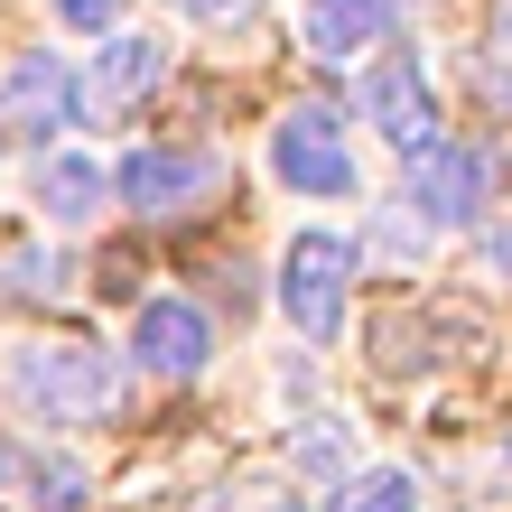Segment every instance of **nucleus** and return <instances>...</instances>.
I'll return each mask as SVG.
<instances>
[{
	"instance_id": "f257e3e1",
	"label": "nucleus",
	"mask_w": 512,
	"mask_h": 512,
	"mask_svg": "<svg viewBox=\"0 0 512 512\" xmlns=\"http://www.w3.org/2000/svg\"><path fill=\"white\" fill-rule=\"evenodd\" d=\"M10 401L38 419H103L122 410V373L94 345H19L10 354Z\"/></svg>"
},
{
	"instance_id": "20e7f679",
	"label": "nucleus",
	"mask_w": 512,
	"mask_h": 512,
	"mask_svg": "<svg viewBox=\"0 0 512 512\" xmlns=\"http://www.w3.org/2000/svg\"><path fill=\"white\" fill-rule=\"evenodd\" d=\"M112 196L131 215H187V205L215 196V149H131L112 168Z\"/></svg>"
},
{
	"instance_id": "7ed1b4c3",
	"label": "nucleus",
	"mask_w": 512,
	"mask_h": 512,
	"mask_svg": "<svg viewBox=\"0 0 512 512\" xmlns=\"http://www.w3.org/2000/svg\"><path fill=\"white\" fill-rule=\"evenodd\" d=\"M270 177L298 196H354V149H345V122L336 112H289L270 131Z\"/></svg>"
},
{
	"instance_id": "2eb2a0df",
	"label": "nucleus",
	"mask_w": 512,
	"mask_h": 512,
	"mask_svg": "<svg viewBox=\"0 0 512 512\" xmlns=\"http://www.w3.org/2000/svg\"><path fill=\"white\" fill-rule=\"evenodd\" d=\"M56 19H66V28H112L122 0H56Z\"/></svg>"
},
{
	"instance_id": "6e6552de",
	"label": "nucleus",
	"mask_w": 512,
	"mask_h": 512,
	"mask_svg": "<svg viewBox=\"0 0 512 512\" xmlns=\"http://www.w3.org/2000/svg\"><path fill=\"white\" fill-rule=\"evenodd\" d=\"M75 112V75H66V56H19L10 84H0V131H56Z\"/></svg>"
},
{
	"instance_id": "1a4fd4ad",
	"label": "nucleus",
	"mask_w": 512,
	"mask_h": 512,
	"mask_svg": "<svg viewBox=\"0 0 512 512\" xmlns=\"http://www.w3.org/2000/svg\"><path fill=\"white\" fill-rule=\"evenodd\" d=\"M391 28H401V0H308V47L326 56V66L382 47Z\"/></svg>"
},
{
	"instance_id": "39448f33",
	"label": "nucleus",
	"mask_w": 512,
	"mask_h": 512,
	"mask_svg": "<svg viewBox=\"0 0 512 512\" xmlns=\"http://www.w3.org/2000/svg\"><path fill=\"white\" fill-rule=\"evenodd\" d=\"M485 187H494L485 149H457V140H419L410 149V215L419 224H466L485 205Z\"/></svg>"
},
{
	"instance_id": "dca6fc26",
	"label": "nucleus",
	"mask_w": 512,
	"mask_h": 512,
	"mask_svg": "<svg viewBox=\"0 0 512 512\" xmlns=\"http://www.w3.org/2000/svg\"><path fill=\"white\" fill-rule=\"evenodd\" d=\"M494 47H512V0H503V10H494Z\"/></svg>"
},
{
	"instance_id": "0eeeda50",
	"label": "nucleus",
	"mask_w": 512,
	"mask_h": 512,
	"mask_svg": "<svg viewBox=\"0 0 512 512\" xmlns=\"http://www.w3.org/2000/svg\"><path fill=\"white\" fill-rule=\"evenodd\" d=\"M131 354L149 373L187 382V373H205V354H215V326H205L196 298H149V308L131 317Z\"/></svg>"
},
{
	"instance_id": "4468645a",
	"label": "nucleus",
	"mask_w": 512,
	"mask_h": 512,
	"mask_svg": "<svg viewBox=\"0 0 512 512\" xmlns=\"http://www.w3.org/2000/svg\"><path fill=\"white\" fill-rule=\"evenodd\" d=\"M0 289H10V298H56V289H66V252H19V261H0Z\"/></svg>"
},
{
	"instance_id": "ddd939ff",
	"label": "nucleus",
	"mask_w": 512,
	"mask_h": 512,
	"mask_svg": "<svg viewBox=\"0 0 512 512\" xmlns=\"http://www.w3.org/2000/svg\"><path fill=\"white\" fill-rule=\"evenodd\" d=\"M326 512H419V475L373 466V475H354V485H336V503H326Z\"/></svg>"
},
{
	"instance_id": "f8f14e48",
	"label": "nucleus",
	"mask_w": 512,
	"mask_h": 512,
	"mask_svg": "<svg viewBox=\"0 0 512 512\" xmlns=\"http://www.w3.org/2000/svg\"><path fill=\"white\" fill-rule=\"evenodd\" d=\"M38 205H47V224H94L103 205H112V168L75 159V149H56V159L38 168Z\"/></svg>"
},
{
	"instance_id": "423d86ee",
	"label": "nucleus",
	"mask_w": 512,
	"mask_h": 512,
	"mask_svg": "<svg viewBox=\"0 0 512 512\" xmlns=\"http://www.w3.org/2000/svg\"><path fill=\"white\" fill-rule=\"evenodd\" d=\"M354 103H364V122L382 140H438V94H429V75H419V56H382V66H364V84H354Z\"/></svg>"
},
{
	"instance_id": "9d476101",
	"label": "nucleus",
	"mask_w": 512,
	"mask_h": 512,
	"mask_svg": "<svg viewBox=\"0 0 512 512\" xmlns=\"http://www.w3.org/2000/svg\"><path fill=\"white\" fill-rule=\"evenodd\" d=\"M0 485H10V494H28L38 512H75V503H84V485H94V475H84L75 457H56V447L0 438Z\"/></svg>"
},
{
	"instance_id": "9b49d317",
	"label": "nucleus",
	"mask_w": 512,
	"mask_h": 512,
	"mask_svg": "<svg viewBox=\"0 0 512 512\" xmlns=\"http://www.w3.org/2000/svg\"><path fill=\"white\" fill-rule=\"evenodd\" d=\"M149 84H159V38H131V28H122V38H112V47L94 56V84L75 94V112H94V122H103V112L140 103Z\"/></svg>"
},
{
	"instance_id": "f03ea898",
	"label": "nucleus",
	"mask_w": 512,
	"mask_h": 512,
	"mask_svg": "<svg viewBox=\"0 0 512 512\" xmlns=\"http://www.w3.org/2000/svg\"><path fill=\"white\" fill-rule=\"evenodd\" d=\"M345 289H354V243L345 233H326V224H308V233H289V252H280V308H289V326L298 336H345Z\"/></svg>"
}]
</instances>
